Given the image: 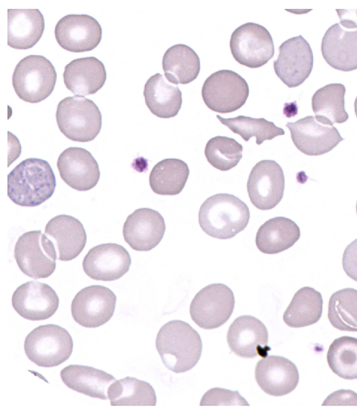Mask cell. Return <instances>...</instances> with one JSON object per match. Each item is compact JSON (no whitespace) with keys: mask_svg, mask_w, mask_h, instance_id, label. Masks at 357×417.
<instances>
[{"mask_svg":"<svg viewBox=\"0 0 357 417\" xmlns=\"http://www.w3.org/2000/svg\"><path fill=\"white\" fill-rule=\"evenodd\" d=\"M60 376L69 388L102 400L108 399V388L116 380L103 370L82 365H69L62 369Z\"/></svg>","mask_w":357,"mask_h":417,"instance_id":"obj_26","label":"cell"},{"mask_svg":"<svg viewBox=\"0 0 357 417\" xmlns=\"http://www.w3.org/2000/svg\"><path fill=\"white\" fill-rule=\"evenodd\" d=\"M112 406H155L156 395L146 381L127 377L112 382L107 390Z\"/></svg>","mask_w":357,"mask_h":417,"instance_id":"obj_33","label":"cell"},{"mask_svg":"<svg viewBox=\"0 0 357 417\" xmlns=\"http://www.w3.org/2000/svg\"><path fill=\"white\" fill-rule=\"evenodd\" d=\"M155 347L166 368L180 373L190 370L197 363L202 343L199 333L188 323L172 320L159 330Z\"/></svg>","mask_w":357,"mask_h":417,"instance_id":"obj_2","label":"cell"},{"mask_svg":"<svg viewBox=\"0 0 357 417\" xmlns=\"http://www.w3.org/2000/svg\"><path fill=\"white\" fill-rule=\"evenodd\" d=\"M190 171L183 160L168 158L158 162L149 175L152 191L160 195H176L181 192L188 180Z\"/></svg>","mask_w":357,"mask_h":417,"instance_id":"obj_32","label":"cell"},{"mask_svg":"<svg viewBox=\"0 0 357 417\" xmlns=\"http://www.w3.org/2000/svg\"><path fill=\"white\" fill-rule=\"evenodd\" d=\"M56 72L52 63L45 56L29 55L17 64L12 84L17 95L29 103H38L52 93Z\"/></svg>","mask_w":357,"mask_h":417,"instance_id":"obj_5","label":"cell"},{"mask_svg":"<svg viewBox=\"0 0 357 417\" xmlns=\"http://www.w3.org/2000/svg\"><path fill=\"white\" fill-rule=\"evenodd\" d=\"M286 126L296 148L307 155L327 153L344 140L336 127L321 124L313 116L288 122Z\"/></svg>","mask_w":357,"mask_h":417,"instance_id":"obj_16","label":"cell"},{"mask_svg":"<svg viewBox=\"0 0 357 417\" xmlns=\"http://www.w3.org/2000/svg\"><path fill=\"white\" fill-rule=\"evenodd\" d=\"M340 24L345 28L357 27V10H336Z\"/></svg>","mask_w":357,"mask_h":417,"instance_id":"obj_41","label":"cell"},{"mask_svg":"<svg viewBox=\"0 0 357 417\" xmlns=\"http://www.w3.org/2000/svg\"><path fill=\"white\" fill-rule=\"evenodd\" d=\"M116 297L108 288L91 285L79 290L71 303V314L79 325L96 328L107 322L115 310Z\"/></svg>","mask_w":357,"mask_h":417,"instance_id":"obj_11","label":"cell"},{"mask_svg":"<svg viewBox=\"0 0 357 417\" xmlns=\"http://www.w3.org/2000/svg\"><path fill=\"white\" fill-rule=\"evenodd\" d=\"M56 253L54 243L41 230L29 231L20 235L14 249L20 269L35 279L47 278L54 272Z\"/></svg>","mask_w":357,"mask_h":417,"instance_id":"obj_7","label":"cell"},{"mask_svg":"<svg viewBox=\"0 0 357 417\" xmlns=\"http://www.w3.org/2000/svg\"><path fill=\"white\" fill-rule=\"evenodd\" d=\"M54 34L58 44L71 52L91 51L100 43L102 28L93 17L82 14H70L63 17L56 24Z\"/></svg>","mask_w":357,"mask_h":417,"instance_id":"obj_14","label":"cell"},{"mask_svg":"<svg viewBox=\"0 0 357 417\" xmlns=\"http://www.w3.org/2000/svg\"><path fill=\"white\" fill-rule=\"evenodd\" d=\"M255 379L267 394L282 396L293 391L298 385L299 374L296 365L280 356H267L255 367Z\"/></svg>","mask_w":357,"mask_h":417,"instance_id":"obj_21","label":"cell"},{"mask_svg":"<svg viewBox=\"0 0 357 417\" xmlns=\"http://www.w3.org/2000/svg\"><path fill=\"white\" fill-rule=\"evenodd\" d=\"M45 29L44 17L38 9L8 10V45L18 49L33 47Z\"/></svg>","mask_w":357,"mask_h":417,"instance_id":"obj_25","label":"cell"},{"mask_svg":"<svg viewBox=\"0 0 357 417\" xmlns=\"http://www.w3.org/2000/svg\"><path fill=\"white\" fill-rule=\"evenodd\" d=\"M331 370L345 379H357V338L342 336L335 339L327 352Z\"/></svg>","mask_w":357,"mask_h":417,"instance_id":"obj_35","label":"cell"},{"mask_svg":"<svg viewBox=\"0 0 357 417\" xmlns=\"http://www.w3.org/2000/svg\"><path fill=\"white\" fill-rule=\"evenodd\" d=\"M217 118L222 124L227 126L234 133L239 134L245 141L251 137H256V143L261 144L266 140L284 135L283 129L277 127L273 122L264 118H255L245 116L235 118H224L217 115Z\"/></svg>","mask_w":357,"mask_h":417,"instance_id":"obj_36","label":"cell"},{"mask_svg":"<svg viewBox=\"0 0 357 417\" xmlns=\"http://www.w3.org/2000/svg\"><path fill=\"white\" fill-rule=\"evenodd\" d=\"M165 229V220L158 211L139 208L127 217L123 227V235L132 249L148 251L162 240Z\"/></svg>","mask_w":357,"mask_h":417,"instance_id":"obj_20","label":"cell"},{"mask_svg":"<svg viewBox=\"0 0 357 417\" xmlns=\"http://www.w3.org/2000/svg\"><path fill=\"white\" fill-rule=\"evenodd\" d=\"M201 406L215 405H245L248 402L241 395L238 391L222 388H213L207 391L200 401Z\"/></svg>","mask_w":357,"mask_h":417,"instance_id":"obj_38","label":"cell"},{"mask_svg":"<svg viewBox=\"0 0 357 417\" xmlns=\"http://www.w3.org/2000/svg\"><path fill=\"white\" fill-rule=\"evenodd\" d=\"M321 51L326 62L333 68L344 72L357 69V30H344L336 23L326 31Z\"/></svg>","mask_w":357,"mask_h":417,"instance_id":"obj_22","label":"cell"},{"mask_svg":"<svg viewBox=\"0 0 357 417\" xmlns=\"http://www.w3.org/2000/svg\"><path fill=\"white\" fill-rule=\"evenodd\" d=\"M346 88L342 84H329L318 89L312 97V108L317 121L333 126L349 118L344 109Z\"/></svg>","mask_w":357,"mask_h":417,"instance_id":"obj_30","label":"cell"},{"mask_svg":"<svg viewBox=\"0 0 357 417\" xmlns=\"http://www.w3.org/2000/svg\"><path fill=\"white\" fill-rule=\"evenodd\" d=\"M248 205L234 195L220 193L207 198L201 205L199 224L211 237L226 239L247 226L250 219Z\"/></svg>","mask_w":357,"mask_h":417,"instance_id":"obj_3","label":"cell"},{"mask_svg":"<svg viewBox=\"0 0 357 417\" xmlns=\"http://www.w3.org/2000/svg\"><path fill=\"white\" fill-rule=\"evenodd\" d=\"M144 97L151 112L161 118L176 116L182 104V93L178 87L172 85L160 73L146 81Z\"/></svg>","mask_w":357,"mask_h":417,"instance_id":"obj_28","label":"cell"},{"mask_svg":"<svg viewBox=\"0 0 357 417\" xmlns=\"http://www.w3.org/2000/svg\"><path fill=\"white\" fill-rule=\"evenodd\" d=\"M11 302L13 308L21 317L38 321L48 319L56 313L59 299L49 285L28 281L17 288Z\"/></svg>","mask_w":357,"mask_h":417,"instance_id":"obj_17","label":"cell"},{"mask_svg":"<svg viewBox=\"0 0 357 417\" xmlns=\"http://www.w3.org/2000/svg\"><path fill=\"white\" fill-rule=\"evenodd\" d=\"M227 340L230 349L243 358H265L271 350L266 326L251 315H241L234 320L229 327Z\"/></svg>","mask_w":357,"mask_h":417,"instance_id":"obj_15","label":"cell"},{"mask_svg":"<svg viewBox=\"0 0 357 417\" xmlns=\"http://www.w3.org/2000/svg\"><path fill=\"white\" fill-rule=\"evenodd\" d=\"M131 258L121 245L107 243L91 248L82 261L85 274L90 278L102 281H112L128 272Z\"/></svg>","mask_w":357,"mask_h":417,"instance_id":"obj_18","label":"cell"},{"mask_svg":"<svg viewBox=\"0 0 357 417\" xmlns=\"http://www.w3.org/2000/svg\"><path fill=\"white\" fill-rule=\"evenodd\" d=\"M325 405H357V394L351 390L336 391L324 401L322 406Z\"/></svg>","mask_w":357,"mask_h":417,"instance_id":"obj_40","label":"cell"},{"mask_svg":"<svg viewBox=\"0 0 357 417\" xmlns=\"http://www.w3.org/2000/svg\"><path fill=\"white\" fill-rule=\"evenodd\" d=\"M229 46L234 58L250 68L263 66L274 55L271 35L264 26L253 22L236 28L231 33Z\"/></svg>","mask_w":357,"mask_h":417,"instance_id":"obj_10","label":"cell"},{"mask_svg":"<svg viewBox=\"0 0 357 417\" xmlns=\"http://www.w3.org/2000/svg\"><path fill=\"white\" fill-rule=\"evenodd\" d=\"M234 304V293L227 285L213 283L196 294L190 306V314L199 327L216 329L229 320Z\"/></svg>","mask_w":357,"mask_h":417,"instance_id":"obj_9","label":"cell"},{"mask_svg":"<svg viewBox=\"0 0 357 417\" xmlns=\"http://www.w3.org/2000/svg\"><path fill=\"white\" fill-rule=\"evenodd\" d=\"M323 299L319 292L310 287L299 289L283 314L284 323L294 328L312 325L322 313Z\"/></svg>","mask_w":357,"mask_h":417,"instance_id":"obj_31","label":"cell"},{"mask_svg":"<svg viewBox=\"0 0 357 417\" xmlns=\"http://www.w3.org/2000/svg\"><path fill=\"white\" fill-rule=\"evenodd\" d=\"M243 146L235 139L217 136L210 139L206 145L204 155L208 162L220 171L235 167L242 158Z\"/></svg>","mask_w":357,"mask_h":417,"instance_id":"obj_37","label":"cell"},{"mask_svg":"<svg viewBox=\"0 0 357 417\" xmlns=\"http://www.w3.org/2000/svg\"><path fill=\"white\" fill-rule=\"evenodd\" d=\"M313 61L310 44L302 36H298L280 45L273 68L276 75L285 85L294 88L303 84L310 76Z\"/></svg>","mask_w":357,"mask_h":417,"instance_id":"obj_13","label":"cell"},{"mask_svg":"<svg viewBox=\"0 0 357 417\" xmlns=\"http://www.w3.org/2000/svg\"><path fill=\"white\" fill-rule=\"evenodd\" d=\"M162 68L169 82L187 84L194 81L200 71V60L189 46L177 44L169 47L162 57Z\"/></svg>","mask_w":357,"mask_h":417,"instance_id":"obj_29","label":"cell"},{"mask_svg":"<svg viewBox=\"0 0 357 417\" xmlns=\"http://www.w3.org/2000/svg\"><path fill=\"white\" fill-rule=\"evenodd\" d=\"M328 318L337 329L357 331V290L344 288L330 297Z\"/></svg>","mask_w":357,"mask_h":417,"instance_id":"obj_34","label":"cell"},{"mask_svg":"<svg viewBox=\"0 0 357 417\" xmlns=\"http://www.w3.org/2000/svg\"><path fill=\"white\" fill-rule=\"evenodd\" d=\"M24 348L31 361L40 367L51 368L70 357L73 342L66 329L50 324L33 329L25 338Z\"/></svg>","mask_w":357,"mask_h":417,"instance_id":"obj_6","label":"cell"},{"mask_svg":"<svg viewBox=\"0 0 357 417\" xmlns=\"http://www.w3.org/2000/svg\"><path fill=\"white\" fill-rule=\"evenodd\" d=\"M66 87L77 96L96 93L105 84L107 73L104 64L94 56L76 58L65 66Z\"/></svg>","mask_w":357,"mask_h":417,"instance_id":"obj_24","label":"cell"},{"mask_svg":"<svg viewBox=\"0 0 357 417\" xmlns=\"http://www.w3.org/2000/svg\"><path fill=\"white\" fill-rule=\"evenodd\" d=\"M251 203L257 209L268 210L282 200L284 190V175L281 166L274 160L257 162L252 168L247 182Z\"/></svg>","mask_w":357,"mask_h":417,"instance_id":"obj_12","label":"cell"},{"mask_svg":"<svg viewBox=\"0 0 357 417\" xmlns=\"http://www.w3.org/2000/svg\"><path fill=\"white\" fill-rule=\"evenodd\" d=\"M300 236V228L294 221L284 217H276L259 228L255 243L261 253L275 254L291 247Z\"/></svg>","mask_w":357,"mask_h":417,"instance_id":"obj_27","label":"cell"},{"mask_svg":"<svg viewBox=\"0 0 357 417\" xmlns=\"http://www.w3.org/2000/svg\"><path fill=\"white\" fill-rule=\"evenodd\" d=\"M56 120L68 139L78 142L93 140L102 126V115L96 104L83 96H69L61 100Z\"/></svg>","mask_w":357,"mask_h":417,"instance_id":"obj_4","label":"cell"},{"mask_svg":"<svg viewBox=\"0 0 357 417\" xmlns=\"http://www.w3.org/2000/svg\"><path fill=\"white\" fill-rule=\"evenodd\" d=\"M342 267L351 279L357 282V239L344 249L342 255Z\"/></svg>","mask_w":357,"mask_h":417,"instance_id":"obj_39","label":"cell"},{"mask_svg":"<svg viewBox=\"0 0 357 417\" xmlns=\"http://www.w3.org/2000/svg\"><path fill=\"white\" fill-rule=\"evenodd\" d=\"M249 95L246 81L230 70H220L211 74L204 82L202 96L211 110L226 113L240 109Z\"/></svg>","mask_w":357,"mask_h":417,"instance_id":"obj_8","label":"cell"},{"mask_svg":"<svg viewBox=\"0 0 357 417\" xmlns=\"http://www.w3.org/2000/svg\"><path fill=\"white\" fill-rule=\"evenodd\" d=\"M56 164L61 179L75 190L91 189L99 180L100 173L96 160L82 148H66L59 156Z\"/></svg>","mask_w":357,"mask_h":417,"instance_id":"obj_19","label":"cell"},{"mask_svg":"<svg viewBox=\"0 0 357 417\" xmlns=\"http://www.w3.org/2000/svg\"><path fill=\"white\" fill-rule=\"evenodd\" d=\"M56 184L54 173L47 161L28 158L9 173L8 196L18 205L36 207L52 196Z\"/></svg>","mask_w":357,"mask_h":417,"instance_id":"obj_1","label":"cell"},{"mask_svg":"<svg viewBox=\"0 0 357 417\" xmlns=\"http://www.w3.org/2000/svg\"><path fill=\"white\" fill-rule=\"evenodd\" d=\"M356 213H357V202H356Z\"/></svg>","mask_w":357,"mask_h":417,"instance_id":"obj_43","label":"cell"},{"mask_svg":"<svg viewBox=\"0 0 357 417\" xmlns=\"http://www.w3.org/2000/svg\"><path fill=\"white\" fill-rule=\"evenodd\" d=\"M354 111H355V113H356V118H357V97H356V98L355 100V102H354Z\"/></svg>","mask_w":357,"mask_h":417,"instance_id":"obj_42","label":"cell"},{"mask_svg":"<svg viewBox=\"0 0 357 417\" xmlns=\"http://www.w3.org/2000/svg\"><path fill=\"white\" fill-rule=\"evenodd\" d=\"M45 234L54 243L58 259L63 261L77 257L86 242L82 223L70 215L61 214L51 219L45 226Z\"/></svg>","mask_w":357,"mask_h":417,"instance_id":"obj_23","label":"cell"}]
</instances>
